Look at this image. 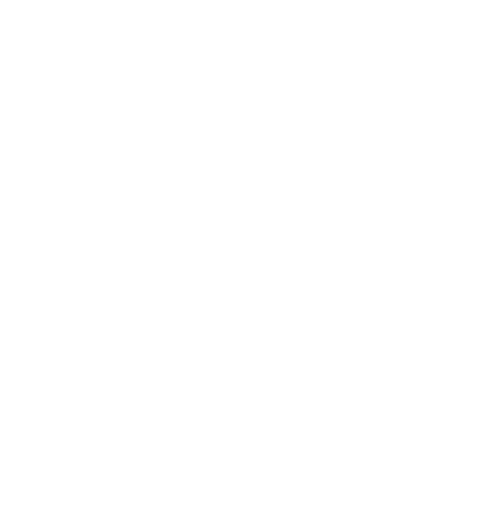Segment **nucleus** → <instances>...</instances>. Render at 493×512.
I'll list each match as a JSON object with an SVG mask.
<instances>
[]
</instances>
